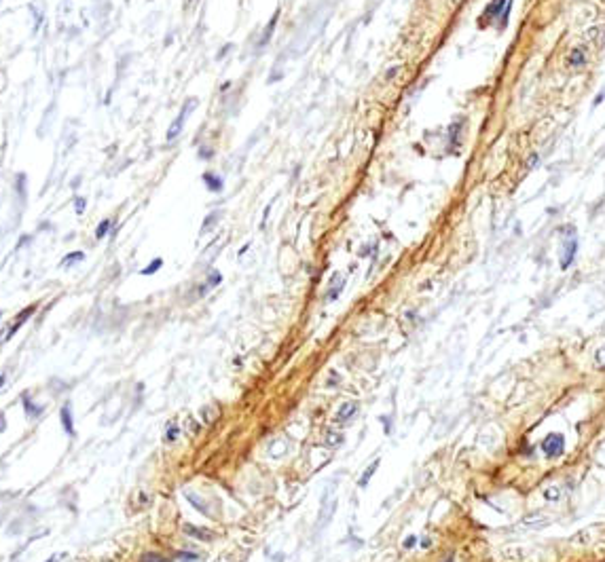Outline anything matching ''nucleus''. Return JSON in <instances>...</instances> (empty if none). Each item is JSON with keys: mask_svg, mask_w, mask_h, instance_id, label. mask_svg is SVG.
I'll use <instances>...</instances> for the list:
<instances>
[{"mask_svg": "<svg viewBox=\"0 0 605 562\" xmlns=\"http://www.w3.org/2000/svg\"><path fill=\"white\" fill-rule=\"evenodd\" d=\"M197 108V99L195 97H191V99H187V104L182 106V110H180V115H178V118L172 123V127L167 129V142H174L178 136L182 133V127H184V123H187V118H189V115L193 112Z\"/></svg>", "mask_w": 605, "mask_h": 562, "instance_id": "obj_1", "label": "nucleus"}, {"mask_svg": "<svg viewBox=\"0 0 605 562\" xmlns=\"http://www.w3.org/2000/svg\"><path fill=\"white\" fill-rule=\"evenodd\" d=\"M542 450L548 459H557L565 452V438L561 433H548L542 442Z\"/></svg>", "mask_w": 605, "mask_h": 562, "instance_id": "obj_2", "label": "nucleus"}, {"mask_svg": "<svg viewBox=\"0 0 605 562\" xmlns=\"http://www.w3.org/2000/svg\"><path fill=\"white\" fill-rule=\"evenodd\" d=\"M510 4H512V0H493V2L487 6L485 15L489 19H497V17H500V26H506L508 13H510Z\"/></svg>", "mask_w": 605, "mask_h": 562, "instance_id": "obj_3", "label": "nucleus"}, {"mask_svg": "<svg viewBox=\"0 0 605 562\" xmlns=\"http://www.w3.org/2000/svg\"><path fill=\"white\" fill-rule=\"evenodd\" d=\"M575 252H578V239H575V235L572 231V235L567 237V241L563 243V254H561V268H569L572 266V262L575 258Z\"/></svg>", "mask_w": 605, "mask_h": 562, "instance_id": "obj_4", "label": "nucleus"}, {"mask_svg": "<svg viewBox=\"0 0 605 562\" xmlns=\"http://www.w3.org/2000/svg\"><path fill=\"white\" fill-rule=\"evenodd\" d=\"M184 497H187V501L193 505V507L197 509V511H201L203 516H208V518H216V514H214V509H212V505L203 499V497H199L197 493H193V490H184Z\"/></svg>", "mask_w": 605, "mask_h": 562, "instance_id": "obj_5", "label": "nucleus"}, {"mask_svg": "<svg viewBox=\"0 0 605 562\" xmlns=\"http://www.w3.org/2000/svg\"><path fill=\"white\" fill-rule=\"evenodd\" d=\"M182 531L187 532L189 537H193V539H199V541H214L216 539V532H212L210 529H203V526H195V524H184L182 526Z\"/></svg>", "mask_w": 605, "mask_h": 562, "instance_id": "obj_6", "label": "nucleus"}, {"mask_svg": "<svg viewBox=\"0 0 605 562\" xmlns=\"http://www.w3.org/2000/svg\"><path fill=\"white\" fill-rule=\"evenodd\" d=\"M355 414H358V404H355V402H345V404H341L337 412H334V421H337V423H347Z\"/></svg>", "mask_w": 605, "mask_h": 562, "instance_id": "obj_7", "label": "nucleus"}, {"mask_svg": "<svg viewBox=\"0 0 605 562\" xmlns=\"http://www.w3.org/2000/svg\"><path fill=\"white\" fill-rule=\"evenodd\" d=\"M60 421L64 425V431L68 436H74V421H72V410H70V404H64L60 410Z\"/></svg>", "mask_w": 605, "mask_h": 562, "instance_id": "obj_8", "label": "nucleus"}, {"mask_svg": "<svg viewBox=\"0 0 605 562\" xmlns=\"http://www.w3.org/2000/svg\"><path fill=\"white\" fill-rule=\"evenodd\" d=\"M286 452H288V440L277 438V440H273V442L269 444V457H271V459H282Z\"/></svg>", "mask_w": 605, "mask_h": 562, "instance_id": "obj_9", "label": "nucleus"}, {"mask_svg": "<svg viewBox=\"0 0 605 562\" xmlns=\"http://www.w3.org/2000/svg\"><path fill=\"white\" fill-rule=\"evenodd\" d=\"M343 286H345V279L341 275H337L332 279V286H330V290H328V294H326V300L328 302H332L334 298H339V294H341V290H343Z\"/></svg>", "mask_w": 605, "mask_h": 562, "instance_id": "obj_10", "label": "nucleus"}, {"mask_svg": "<svg viewBox=\"0 0 605 562\" xmlns=\"http://www.w3.org/2000/svg\"><path fill=\"white\" fill-rule=\"evenodd\" d=\"M21 402H24V408H26V412H28V416H30V418L40 416L42 406H36V404H32L30 395H24V397H21Z\"/></svg>", "mask_w": 605, "mask_h": 562, "instance_id": "obj_11", "label": "nucleus"}, {"mask_svg": "<svg viewBox=\"0 0 605 562\" xmlns=\"http://www.w3.org/2000/svg\"><path fill=\"white\" fill-rule=\"evenodd\" d=\"M203 180H205V184H208V188L212 190V193H220V190H223V180H220V177L212 176V174H205Z\"/></svg>", "mask_w": 605, "mask_h": 562, "instance_id": "obj_12", "label": "nucleus"}, {"mask_svg": "<svg viewBox=\"0 0 605 562\" xmlns=\"http://www.w3.org/2000/svg\"><path fill=\"white\" fill-rule=\"evenodd\" d=\"M324 444L328 446V448H339L341 444H343V436H341V433H337V431H328V433H326Z\"/></svg>", "mask_w": 605, "mask_h": 562, "instance_id": "obj_13", "label": "nucleus"}, {"mask_svg": "<svg viewBox=\"0 0 605 562\" xmlns=\"http://www.w3.org/2000/svg\"><path fill=\"white\" fill-rule=\"evenodd\" d=\"M32 313H34V307H30V309H26L24 313H19V315H17V322H15V324H13V328H11V332H9V334H6V338H11V336H13V334H15V332H17V328H19V325H21V324H24V322H26V319H28V317H30V315H32Z\"/></svg>", "mask_w": 605, "mask_h": 562, "instance_id": "obj_14", "label": "nucleus"}, {"mask_svg": "<svg viewBox=\"0 0 605 562\" xmlns=\"http://www.w3.org/2000/svg\"><path fill=\"white\" fill-rule=\"evenodd\" d=\"M377 467H379V459H375V461H373V465H371V467H366V472L362 473V478H360V482H358V484H360L362 488H364V486L368 484V480L373 478V473L377 472Z\"/></svg>", "mask_w": 605, "mask_h": 562, "instance_id": "obj_15", "label": "nucleus"}, {"mask_svg": "<svg viewBox=\"0 0 605 562\" xmlns=\"http://www.w3.org/2000/svg\"><path fill=\"white\" fill-rule=\"evenodd\" d=\"M140 562H172V560L161 556V554H157V552H146L140 556Z\"/></svg>", "mask_w": 605, "mask_h": 562, "instance_id": "obj_16", "label": "nucleus"}, {"mask_svg": "<svg viewBox=\"0 0 605 562\" xmlns=\"http://www.w3.org/2000/svg\"><path fill=\"white\" fill-rule=\"evenodd\" d=\"M569 63H572L573 68L582 66V63H584V51H582V49H573V53L569 55Z\"/></svg>", "mask_w": 605, "mask_h": 562, "instance_id": "obj_17", "label": "nucleus"}, {"mask_svg": "<svg viewBox=\"0 0 605 562\" xmlns=\"http://www.w3.org/2000/svg\"><path fill=\"white\" fill-rule=\"evenodd\" d=\"M220 281H223V275H220L218 271H212L210 277H208V283H205V288H203L201 294H205V290H210V288H216Z\"/></svg>", "mask_w": 605, "mask_h": 562, "instance_id": "obj_18", "label": "nucleus"}, {"mask_svg": "<svg viewBox=\"0 0 605 562\" xmlns=\"http://www.w3.org/2000/svg\"><path fill=\"white\" fill-rule=\"evenodd\" d=\"M85 258V254L83 252H74V254H68L66 258L62 260V266H70V265H74V262H81Z\"/></svg>", "mask_w": 605, "mask_h": 562, "instance_id": "obj_19", "label": "nucleus"}, {"mask_svg": "<svg viewBox=\"0 0 605 562\" xmlns=\"http://www.w3.org/2000/svg\"><path fill=\"white\" fill-rule=\"evenodd\" d=\"M161 266H163V260H161V258H155L146 268H142V275H153V273L159 271Z\"/></svg>", "mask_w": 605, "mask_h": 562, "instance_id": "obj_20", "label": "nucleus"}, {"mask_svg": "<svg viewBox=\"0 0 605 562\" xmlns=\"http://www.w3.org/2000/svg\"><path fill=\"white\" fill-rule=\"evenodd\" d=\"M110 226H112L110 220H104V222H99V226L96 229V237H97V239L106 237V235H108V231H110Z\"/></svg>", "mask_w": 605, "mask_h": 562, "instance_id": "obj_21", "label": "nucleus"}, {"mask_svg": "<svg viewBox=\"0 0 605 562\" xmlns=\"http://www.w3.org/2000/svg\"><path fill=\"white\" fill-rule=\"evenodd\" d=\"M176 556H178V560H180V562H199V560H201L193 552H178Z\"/></svg>", "mask_w": 605, "mask_h": 562, "instance_id": "obj_22", "label": "nucleus"}, {"mask_svg": "<svg viewBox=\"0 0 605 562\" xmlns=\"http://www.w3.org/2000/svg\"><path fill=\"white\" fill-rule=\"evenodd\" d=\"M201 414H203V418H205V423H212V421H214V418L218 416V410L212 408V406H205V408L201 410Z\"/></svg>", "mask_w": 605, "mask_h": 562, "instance_id": "obj_23", "label": "nucleus"}, {"mask_svg": "<svg viewBox=\"0 0 605 562\" xmlns=\"http://www.w3.org/2000/svg\"><path fill=\"white\" fill-rule=\"evenodd\" d=\"M595 364L599 366V368H603V370H605V345L601 347L599 351L595 353Z\"/></svg>", "mask_w": 605, "mask_h": 562, "instance_id": "obj_24", "label": "nucleus"}, {"mask_svg": "<svg viewBox=\"0 0 605 562\" xmlns=\"http://www.w3.org/2000/svg\"><path fill=\"white\" fill-rule=\"evenodd\" d=\"M218 218H220V213H218V211H214V213H210V216H208V220H205V222H203V226H201V233H205V231H208V229H210V226H212V224H214V222H216V220H218Z\"/></svg>", "mask_w": 605, "mask_h": 562, "instance_id": "obj_25", "label": "nucleus"}, {"mask_svg": "<svg viewBox=\"0 0 605 562\" xmlns=\"http://www.w3.org/2000/svg\"><path fill=\"white\" fill-rule=\"evenodd\" d=\"M178 433H180V429H178L176 425H169V429L165 433V440H167V442H174V440L178 438Z\"/></svg>", "mask_w": 605, "mask_h": 562, "instance_id": "obj_26", "label": "nucleus"}, {"mask_svg": "<svg viewBox=\"0 0 605 562\" xmlns=\"http://www.w3.org/2000/svg\"><path fill=\"white\" fill-rule=\"evenodd\" d=\"M544 497L548 501H557L559 499V488H546L544 490Z\"/></svg>", "mask_w": 605, "mask_h": 562, "instance_id": "obj_27", "label": "nucleus"}, {"mask_svg": "<svg viewBox=\"0 0 605 562\" xmlns=\"http://www.w3.org/2000/svg\"><path fill=\"white\" fill-rule=\"evenodd\" d=\"M74 209H76V213H83V211H85V199H83V197H76V199H74Z\"/></svg>", "mask_w": 605, "mask_h": 562, "instance_id": "obj_28", "label": "nucleus"}, {"mask_svg": "<svg viewBox=\"0 0 605 562\" xmlns=\"http://www.w3.org/2000/svg\"><path fill=\"white\" fill-rule=\"evenodd\" d=\"M415 543H417V537L411 535V537H407V541H404V547H407V550H411V547H415Z\"/></svg>", "mask_w": 605, "mask_h": 562, "instance_id": "obj_29", "label": "nucleus"}, {"mask_svg": "<svg viewBox=\"0 0 605 562\" xmlns=\"http://www.w3.org/2000/svg\"><path fill=\"white\" fill-rule=\"evenodd\" d=\"M64 558V554H55V556H51V558H47L45 562H60Z\"/></svg>", "mask_w": 605, "mask_h": 562, "instance_id": "obj_30", "label": "nucleus"}, {"mask_svg": "<svg viewBox=\"0 0 605 562\" xmlns=\"http://www.w3.org/2000/svg\"><path fill=\"white\" fill-rule=\"evenodd\" d=\"M4 427H6V423H4V414H0V431H4Z\"/></svg>", "mask_w": 605, "mask_h": 562, "instance_id": "obj_31", "label": "nucleus"}, {"mask_svg": "<svg viewBox=\"0 0 605 562\" xmlns=\"http://www.w3.org/2000/svg\"><path fill=\"white\" fill-rule=\"evenodd\" d=\"M2 385H4V376H0V387H2Z\"/></svg>", "mask_w": 605, "mask_h": 562, "instance_id": "obj_32", "label": "nucleus"}, {"mask_svg": "<svg viewBox=\"0 0 605 562\" xmlns=\"http://www.w3.org/2000/svg\"><path fill=\"white\" fill-rule=\"evenodd\" d=\"M445 562H453V556H449V558H446V560H445Z\"/></svg>", "mask_w": 605, "mask_h": 562, "instance_id": "obj_33", "label": "nucleus"}]
</instances>
